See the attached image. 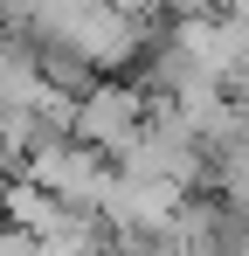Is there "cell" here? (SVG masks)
Instances as JSON below:
<instances>
[{"instance_id":"2","label":"cell","mask_w":249,"mask_h":256,"mask_svg":"<svg viewBox=\"0 0 249 256\" xmlns=\"http://www.w3.org/2000/svg\"><path fill=\"white\" fill-rule=\"evenodd\" d=\"M0 256H35V228H21L14 214H0Z\"/></svg>"},{"instance_id":"1","label":"cell","mask_w":249,"mask_h":256,"mask_svg":"<svg viewBox=\"0 0 249 256\" xmlns=\"http://www.w3.org/2000/svg\"><path fill=\"white\" fill-rule=\"evenodd\" d=\"M146 104H152V97H146L138 84H111V76H104L97 90L76 97V125H70V138H83V146L104 152V160H118L124 146L138 138V125H146Z\"/></svg>"}]
</instances>
